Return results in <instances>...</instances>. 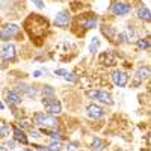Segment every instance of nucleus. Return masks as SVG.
<instances>
[{"label":"nucleus","instance_id":"27","mask_svg":"<svg viewBox=\"0 0 151 151\" xmlns=\"http://www.w3.org/2000/svg\"><path fill=\"white\" fill-rule=\"evenodd\" d=\"M40 76H41V71H35L33 73V77H40Z\"/></svg>","mask_w":151,"mask_h":151},{"label":"nucleus","instance_id":"26","mask_svg":"<svg viewBox=\"0 0 151 151\" xmlns=\"http://www.w3.org/2000/svg\"><path fill=\"white\" fill-rule=\"evenodd\" d=\"M8 147H9V148L12 150V148L15 147V142H14V141H8Z\"/></svg>","mask_w":151,"mask_h":151},{"label":"nucleus","instance_id":"9","mask_svg":"<svg viewBox=\"0 0 151 151\" xmlns=\"http://www.w3.org/2000/svg\"><path fill=\"white\" fill-rule=\"evenodd\" d=\"M70 21H71V15L68 11H60L55 18V24L58 27H68Z\"/></svg>","mask_w":151,"mask_h":151},{"label":"nucleus","instance_id":"23","mask_svg":"<svg viewBox=\"0 0 151 151\" xmlns=\"http://www.w3.org/2000/svg\"><path fill=\"white\" fill-rule=\"evenodd\" d=\"M62 77H64L65 80H68V82H76V80H77V79H76V74L74 73H68V71L62 76Z\"/></svg>","mask_w":151,"mask_h":151},{"label":"nucleus","instance_id":"30","mask_svg":"<svg viewBox=\"0 0 151 151\" xmlns=\"http://www.w3.org/2000/svg\"><path fill=\"white\" fill-rule=\"evenodd\" d=\"M23 151H33V150H29V148H26V150H23Z\"/></svg>","mask_w":151,"mask_h":151},{"label":"nucleus","instance_id":"1","mask_svg":"<svg viewBox=\"0 0 151 151\" xmlns=\"http://www.w3.org/2000/svg\"><path fill=\"white\" fill-rule=\"evenodd\" d=\"M24 23L35 26V30L29 32V36L32 38V40H41V38L47 33V30H48V21H47V18L38 15V14H30V17Z\"/></svg>","mask_w":151,"mask_h":151},{"label":"nucleus","instance_id":"20","mask_svg":"<svg viewBox=\"0 0 151 151\" xmlns=\"http://www.w3.org/2000/svg\"><path fill=\"white\" fill-rule=\"evenodd\" d=\"M48 151H62V145L59 141H53L48 145Z\"/></svg>","mask_w":151,"mask_h":151},{"label":"nucleus","instance_id":"22","mask_svg":"<svg viewBox=\"0 0 151 151\" xmlns=\"http://www.w3.org/2000/svg\"><path fill=\"white\" fill-rule=\"evenodd\" d=\"M42 95H44V97H53V95H55V89H53L52 86H44Z\"/></svg>","mask_w":151,"mask_h":151},{"label":"nucleus","instance_id":"19","mask_svg":"<svg viewBox=\"0 0 151 151\" xmlns=\"http://www.w3.org/2000/svg\"><path fill=\"white\" fill-rule=\"evenodd\" d=\"M101 32H103V35H106L109 40L112 41V38H113V33H115V29L113 27H110V26H104V27H101Z\"/></svg>","mask_w":151,"mask_h":151},{"label":"nucleus","instance_id":"31","mask_svg":"<svg viewBox=\"0 0 151 151\" xmlns=\"http://www.w3.org/2000/svg\"><path fill=\"white\" fill-rule=\"evenodd\" d=\"M0 109H3V103H0Z\"/></svg>","mask_w":151,"mask_h":151},{"label":"nucleus","instance_id":"11","mask_svg":"<svg viewBox=\"0 0 151 151\" xmlns=\"http://www.w3.org/2000/svg\"><path fill=\"white\" fill-rule=\"evenodd\" d=\"M112 80H113V83H115L116 86L124 88L125 85H127V82H129V76L125 74L124 71L116 70V71H113V74H112Z\"/></svg>","mask_w":151,"mask_h":151},{"label":"nucleus","instance_id":"32","mask_svg":"<svg viewBox=\"0 0 151 151\" xmlns=\"http://www.w3.org/2000/svg\"><path fill=\"white\" fill-rule=\"evenodd\" d=\"M45 151H47V150H45Z\"/></svg>","mask_w":151,"mask_h":151},{"label":"nucleus","instance_id":"3","mask_svg":"<svg viewBox=\"0 0 151 151\" xmlns=\"http://www.w3.org/2000/svg\"><path fill=\"white\" fill-rule=\"evenodd\" d=\"M42 104L45 107V110L50 115H59L62 112V104L58 101L55 97H44L42 98Z\"/></svg>","mask_w":151,"mask_h":151},{"label":"nucleus","instance_id":"28","mask_svg":"<svg viewBox=\"0 0 151 151\" xmlns=\"http://www.w3.org/2000/svg\"><path fill=\"white\" fill-rule=\"evenodd\" d=\"M0 151H8V148L6 147H0Z\"/></svg>","mask_w":151,"mask_h":151},{"label":"nucleus","instance_id":"12","mask_svg":"<svg viewBox=\"0 0 151 151\" xmlns=\"http://www.w3.org/2000/svg\"><path fill=\"white\" fill-rule=\"evenodd\" d=\"M6 100L9 104H20L23 101V97L20 95L18 91H9L6 92Z\"/></svg>","mask_w":151,"mask_h":151},{"label":"nucleus","instance_id":"15","mask_svg":"<svg viewBox=\"0 0 151 151\" xmlns=\"http://www.w3.org/2000/svg\"><path fill=\"white\" fill-rule=\"evenodd\" d=\"M82 26H83V29H85V30L94 29V27L97 26V17L91 14V15L88 17V18H85V20L82 21Z\"/></svg>","mask_w":151,"mask_h":151},{"label":"nucleus","instance_id":"25","mask_svg":"<svg viewBox=\"0 0 151 151\" xmlns=\"http://www.w3.org/2000/svg\"><path fill=\"white\" fill-rule=\"evenodd\" d=\"M30 136L33 137V139H40V137H41V133H40V132H33V130H30Z\"/></svg>","mask_w":151,"mask_h":151},{"label":"nucleus","instance_id":"7","mask_svg":"<svg viewBox=\"0 0 151 151\" xmlns=\"http://www.w3.org/2000/svg\"><path fill=\"white\" fill-rule=\"evenodd\" d=\"M0 55H2V59L6 60V62H14L15 58H17V48L14 44H5L2 52H0Z\"/></svg>","mask_w":151,"mask_h":151},{"label":"nucleus","instance_id":"2","mask_svg":"<svg viewBox=\"0 0 151 151\" xmlns=\"http://www.w3.org/2000/svg\"><path fill=\"white\" fill-rule=\"evenodd\" d=\"M33 121L36 125H40L42 129H58L59 127V119L55 118L53 115H50V113H42V112H36L33 115Z\"/></svg>","mask_w":151,"mask_h":151},{"label":"nucleus","instance_id":"29","mask_svg":"<svg viewBox=\"0 0 151 151\" xmlns=\"http://www.w3.org/2000/svg\"><path fill=\"white\" fill-rule=\"evenodd\" d=\"M0 137H2V125H0Z\"/></svg>","mask_w":151,"mask_h":151},{"label":"nucleus","instance_id":"5","mask_svg":"<svg viewBox=\"0 0 151 151\" xmlns=\"http://www.w3.org/2000/svg\"><path fill=\"white\" fill-rule=\"evenodd\" d=\"M110 11H112V14H113V15L124 17V15L130 14V11H132V5L125 3V2H115V3H112Z\"/></svg>","mask_w":151,"mask_h":151},{"label":"nucleus","instance_id":"8","mask_svg":"<svg viewBox=\"0 0 151 151\" xmlns=\"http://www.w3.org/2000/svg\"><path fill=\"white\" fill-rule=\"evenodd\" d=\"M150 77V67H142V68H139L137 70V73H136V76H134V79H133V83H132V86L133 88H136V86H139L144 80H147Z\"/></svg>","mask_w":151,"mask_h":151},{"label":"nucleus","instance_id":"21","mask_svg":"<svg viewBox=\"0 0 151 151\" xmlns=\"http://www.w3.org/2000/svg\"><path fill=\"white\" fill-rule=\"evenodd\" d=\"M98 45H100L98 38H92L91 45H89V52H91V53H95V52H97V48H98Z\"/></svg>","mask_w":151,"mask_h":151},{"label":"nucleus","instance_id":"14","mask_svg":"<svg viewBox=\"0 0 151 151\" xmlns=\"http://www.w3.org/2000/svg\"><path fill=\"white\" fill-rule=\"evenodd\" d=\"M100 60H101L103 65L110 67V65L115 64V55H113L112 52H106V53H103L101 56H100Z\"/></svg>","mask_w":151,"mask_h":151},{"label":"nucleus","instance_id":"18","mask_svg":"<svg viewBox=\"0 0 151 151\" xmlns=\"http://www.w3.org/2000/svg\"><path fill=\"white\" fill-rule=\"evenodd\" d=\"M136 45H137V48L150 50V41H148V38H145V40H137L136 41Z\"/></svg>","mask_w":151,"mask_h":151},{"label":"nucleus","instance_id":"16","mask_svg":"<svg viewBox=\"0 0 151 151\" xmlns=\"http://www.w3.org/2000/svg\"><path fill=\"white\" fill-rule=\"evenodd\" d=\"M91 147H92V150H95V151H101V150H104L106 142H104L103 139H100V137H94L92 142H91Z\"/></svg>","mask_w":151,"mask_h":151},{"label":"nucleus","instance_id":"17","mask_svg":"<svg viewBox=\"0 0 151 151\" xmlns=\"http://www.w3.org/2000/svg\"><path fill=\"white\" fill-rule=\"evenodd\" d=\"M137 17H139L141 20H144V21H150V18H151V12H150V9L148 8H141L139 11H137Z\"/></svg>","mask_w":151,"mask_h":151},{"label":"nucleus","instance_id":"10","mask_svg":"<svg viewBox=\"0 0 151 151\" xmlns=\"http://www.w3.org/2000/svg\"><path fill=\"white\" fill-rule=\"evenodd\" d=\"M86 112H88V116L94 118V119L103 118L106 115V109H103L101 106H98V104H89L88 109H86Z\"/></svg>","mask_w":151,"mask_h":151},{"label":"nucleus","instance_id":"6","mask_svg":"<svg viewBox=\"0 0 151 151\" xmlns=\"http://www.w3.org/2000/svg\"><path fill=\"white\" fill-rule=\"evenodd\" d=\"M86 95L97 100L100 103H103V104H113V100H112L110 94L106 92V91H88Z\"/></svg>","mask_w":151,"mask_h":151},{"label":"nucleus","instance_id":"13","mask_svg":"<svg viewBox=\"0 0 151 151\" xmlns=\"http://www.w3.org/2000/svg\"><path fill=\"white\" fill-rule=\"evenodd\" d=\"M12 132H14V139H15V141H18V142H21V144H24V145L27 144V136H26V133H24L23 130H20L17 125H14V127H12Z\"/></svg>","mask_w":151,"mask_h":151},{"label":"nucleus","instance_id":"24","mask_svg":"<svg viewBox=\"0 0 151 151\" xmlns=\"http://www.w3.org/2000/svg\"><path fill=\"white\" fill-rule=\"evenodd\" d=\"M33 3H35L36 8H40V9L44 8V2H42V0H33Z\"/></svg>","mask_w":151,"mask_h":151},{"label":"nucleus","instance_id":"4","mask_svg":"<svg viewBox=\"0 0 151 151\" xmlns=\"http://www.w3.org/2000/svg\"><path fill=\"white\" fill-rule=\"evenodd\" d=\"M20 35V27L17 24H6V26L0 30V40L2 41H9L12 38Z\"/></svg>","mask_w":151,"mask_h":151}]
</instances>
